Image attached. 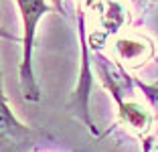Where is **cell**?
Segmentation results:
<instances>
[{
  "instance_id": "6da1fadb",
  "label": "cell",
  "mask_w": 158,
  "mask_h": 152,
  "mask_svg": "<svg viewBox=\"0 0 158 152\" xmlns=\"http://www.w3.org/2000/svg\"><path fill=\"white\" fill-rule=\"evenodd\" d=\"M19 6L20 23H23V59L19 69V83L20 93L27 101H39L41 99V87L37 83L33 71V51H35V39H37V27L45 14L53 12L47 0H14Z\"/></svg>"
},
{
  "instance_id": "7a4b0ae2",
  "label": "cell",
  "mask_w": 158,
  "mask_h": 152,
  "mask_svg": "<svg viewBox=\"0 0 158 152\" xmlns=\"http://www.w3.org/2000/svg\"><path fill=\"white\" fill-rule=\"evenodd\" d=\"M49 134L27 126L16 118L12 108L8 106L6 95L2 93L0 103V140H2V152H33L37 144H41Z\"/></svg>"
},
{
  "instance_id": "3957f363",
  "label": "cell",
  "mask_w": 158,
  "mask_h": 152,
  "mask_svg": "<svg viewBox=\"0 0 158 152\" xmlns=\"http://www.w3.org/2000/svg\"><path fill=\"white\" fill-rule=\"evenodd\" d=\"M154 47L148 39L144 37H126L116 41V57L120 63H124L126 67L136 69L140 65H144L146 61L152 57Z\"/></svg>"
},
{
  "instance_id": "277c9868",
  "label": "cell",
  "mask_w": 158,
  "mask_h": 152,
  "mask_svg": "<svg viewBox=\"0 0 158 152\" xmlns=\"http://www.w3.org/2000/svg\"><path fill=\"white\" fill-rule=\"evenodd\" d=\"M118 103H120V110L118 112H120L122 124L128 126L130 130H134L140 136H146L150 132V128H152V120H156L152 112L146 110L142 103H136V101L120 99Z\"/></svg>"
},
{
  "instance_id": "5b68a950",
  "label": "cell",
  "mask_w": 158,
  "mask_h": 152,
  "mask_svg": "<svg viewBox=\"0 0 158 152\" xmlns=\"http://www.w3.org/2000/svg\"><path fill=\"white\" fill-rule=\"evenodd\" d=\"M136 83H138L140 91L144 93L146 101L150 103L152 114H154V118H156V122H158V83H144V81H136Z\"/></svg>"
},
{
  "instance_id": "8992f818",
  "label": "cell",
  "mask_w": 158,
  "mask_h": 152,
  "mask_svg": "<svg viewBox=\"0 0 158 152\" xmlns=\"http://www.w3.org/2000/svg\"><path fill=\"white\" fill-rule=\"evenodd\" d=\"M53 2L57 4V8H61V4H63V0H53Z\"/></svg>"
}]
</instances>
